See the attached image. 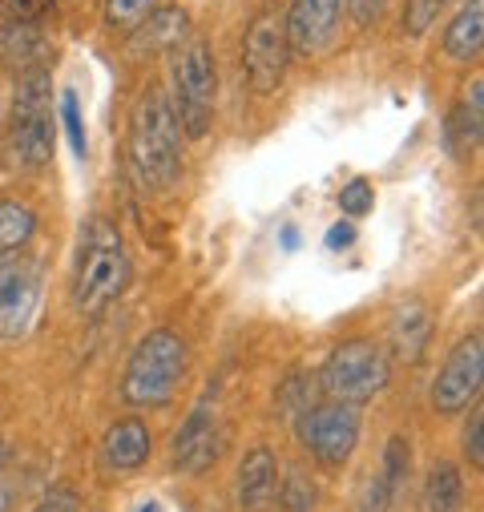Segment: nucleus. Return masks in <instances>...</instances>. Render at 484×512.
<instances>
[{"label": "nucleus", "mask_w": 484, "mask_h": 512, "mask_svg": "<svg viewBox=\"0 0 484 512\" xmlns=\"http://www.w3.org/2000/svg\"><path fill=\"white\" fill-rule=\"evenodd\" d=\"M130 166L146 190L174 186L182 170V125L162 89H146L130 109Z\"/></svg>", "instance_id": "f257e3e1"}, {"label": "nucleus", "mask_w": 484, "mask_h": 512, "mask_svg": "<svg viewBox=\"0 0 484 512\" xmlns=\"http://www.w3.org/2000/svg\"><path fill=\"white\" fill-rule=\"evenodd\" d=\"M130 283V254L109 218H89L77 238V271H73V303L81 315H101Z\"/></svg>", "instance_id": "f03ea898"}, {"label": "nucleus", "mask_w": 484, "mask_h": 512, "mask_svg": "<svg viewBox=\"0 0 484 512\" xmlns=\"http://www.w3.org/2000/svg\"><path fill=\"white\" fill-rule=\"evenodd\" d=\"M186 375V343L174 331H150L121 375V400L134 408H162L174 400Z\"/></svg>", "instance_id": "7ed1b4c3"}, {"label": "nucleus", "mask_w": 484, "mask_h": 512, "mask_svg": "<svg viewBox=\"0 0 484 512\" xmlns=\"http://www.w3.org/2000/svg\"><path fill=\"white\" fill-rule=\"evenodd\" d=\"M170 77H174V101L170 105L178 113V125L190 138H206L210 121H214V89H218L210 45L202 37H186L170 61Z\"/></svg>", "instance_id": "20e7f679"}, {"label": "nucleus", "mask_w": 484, "mask_h": 512, "mask_svg": "<svg viewBox=\"0 0 484 512\" xmlns=\"http://www.w3.org/2000/svg\"><path fill=\"white\" fill-rule=\"evenodd\" d=\"M388 379H392L388 355L372 339H347L327 355L319 371V392L339 404H363L380 396L388 388Z\"/></svg>", "instance_id": "39448f33"}, {"label": "nucleus", "mask_w": 484, "mask_h": 512, "mask_svg": "<svg viewBox=\"0 0 484 512\" xmlns=\"http://www.w3.org/2000/svg\"><path fill=\"white\" fill-rule=\"evenodd\" d=\"M299 440L323 468H343L359 440V412L355 404H311L299 412Z\"/></svg>", "instance_id": "423d86ee"}, {"label": "nucleus", "mask_w": 484, "mask_h": 512, "mask_svg": "<svg viewBox=\"0 0 484 512\" xmlns=\"http://www.w3.org/2000/svg\"><path fill=\"white\" fill-rule=\"evenodd\" d=\"M242 65H247V81L255 93H275L287 77L291 65V45H287V25L283 13L263 9L247 25V41H242Z\"/></svg>", "instance_id": "0eeeda50"}, {"label": "nucleus", "mask_w": 484, "mask_h": 512, "mask_svg": "<svg viewBox=\"0 0 484 512\" xmlns=\"http://www.w3.org/2000/svg\"><path fill=\"white\" fill-rule=\"evenodd\" d=\"M480 388H484V339L468 335L452 347V355L444 359L432 383V408L440 416H456L480 396Z\"/></svg>", "instance_id": "6e6552de"}, {"label": "nucleus", "mask_w": 484, "mask_h": 512, "mask_svg": "<svg viewBox=\"0 0 484 512\" xmlns=\"http://www.w3.org/2000/svg\"><path fill=\"white\" fill-rule=\"evenodd\" d=\"M41 303V271L25 259H0V339H21Z\"/></svg>", "instance_id": "1a4fd4ad"}, {"label": "nucleus", "mask_w": 484, "mask_h": 512, "mask_svg": "<svg viewBox=\"0 0 484 512\" xmlns=\"http://www.w3.org/2000/svg\"><path fill=\"white\" fill-rule=\"evenodd\" d=\"M339 9L343 0H291V9L283 17L291 53H319L335 33Z\"/></svg>", "instance_id": "9d476101"}, {"label": "nucleus", "mask_w": 484, "mask_h": 512, "mask_svg": "<svg viewBox=\"0 0 484 512\" xmlns=\"http://www.w3.org/2000/svg\"><path fill=\"white\" fill-rule=\"evenodd\" d=\"M222 452V432L214 424V416L202 408L190 412V420L182 424V432L174 436V468L182 472H206Z\"/></svg>", "instance_id": "9b49d317"}, {"label": "nucleus", "mask_w": 484, "mask_h": 512, "mask_svg": "<svg viewBox=\"0 0 484 512\" xmlns=\"http://www.w3.org/2000/svg\"><path fill=\"white\" fill-rule=\"evenodd\" d=\"M279 492V460L271 448H251L238 468V504L247 512H263Z\"/></svg>", "instance_id": "f8f14e48"}, {"label": "nucleus", "mask_w": 484, "mask_h": 512, "mask_svg": "<svg viewBox=\"0 0 484 512\" xmlns=\"http://www.w3.org/2000/svg\"><path fill=\"white\" fill-rule=\"evenodd\" d=\"M49 57V41L37 21H9L0 25V65L9 69H33Z\"/></svg>", "instance_id": "ddd939ff"}, {"label": "nucleus", "mask_w": 484, "mask_h": 512, "mask_svg": "<svg viewBox=\"0 0 484 512\" xmlns=\"http://www.w3.org/2000/svg\"><path fill=\"white\" fill-rule=\"evenodd\" d=\"M101 452H105V464L130 472V468H142L150 460V428L142 420H121L105 432L101 440Z\"/></svg>", "instance_id": "4468645a"}, {"label": "nucleus", "mask_w": 484, "mask_h": 512, "mask_svg": "<svg viewBox=\"0 0 484 512\" xmlns=\"http://www.w3.org/2000/svg\"><path fill=\"white\" fill-rule=\"evenodd\" d=\"M190 33V17L182 9H154L134 33H130V45L138 53H154V49H170L178 41H186Z\"/></svg>", "instance_id": "2eb2a0df"}, {"label": "nucleus", "mask_w": 484, "mask_h": 512, "mask_svg": "<svg viewBox=\"0 0 484 512\" xmlns=\"http://www.w3.org/2000/svg\"><path fill=\"white\" fill-rule=\"evenodd\" d=\"M480 49H484V5L468 0V9H460L444 33V53L452 61H476Z\"/></svg>", "instance_id": "dca6fc26"}, {"label": "nucleus", "mask_w": 484, "mask_h": 512, "mask_svg": "<svg viewBox=\"0 0 484 512\" xmlns=\"http://www.w3.org/2000/svg\"><path fill=\"white\" fill-rule=\"evenodd\" d=\"M464 508V480L460 468L440 460L432 464L424 488H420V512H460Z\"/></svg>", "instance_id": "f3484780"}, {"label": "nucleus", "mask_w": 484, "mask_h": 512, "mask_svg": "<svg viewBox=\"0 0 484 512\" xmlns=\"http://www.w3.org/2000/svg\"><path fill=\"white\" fill-rule=\"evenodd\" d=\"M17 158L29 170H37L53 158V117L49 113L17 117Z\"/></svg>", "instance_id": "a211bd4d"}, {"label": "nucleus", "mask_w": 484, "mask_h": 512, "mask_svg": "<svg viewBox=\"0 0 484 512\" xmlns=\"http://www.w3.org/2000/svg\"><path fill=\"white\" fill-rule=\"evenodd\" d=\"M428 335H432V323H428V311H424V307L412 303V307L396 311V319H392V347H396L400 359L416 363V359L424 355Z\"/></svg>", "instance_id": "6ab92c4d"}, {"label": "nucleus", "mask_w": 484, "mask_h": 512, "mask_svg": "<svg viewBox=\"0 0 484 512\" xmlns=\"http://www.w3.org/2000/svg\"><path fill=\"white\" fill-rule=\"evenodd\" d=\"M49 101H53V77H49V69H41V65L21 69L17 89H13V117L49 113Z\"/></svg>", "instance_id": "aec40b11"}, {"label": "nucleus", "mask_w": 484, "mask_h": 512, "mask_svg": "<svg viewBox=\"0 0 484 512\" xmlns=\"http://www.w3.org/2000/svg\"><path fill=\"white\" fill-rule=\"evenodd\" d=\"M33 234H37V214L25 202H13V198L0 202V254L25 250Z\"/></svg>", "instance_id": "412c9836"}, {"label": "nucleus", "mask_w": 484, "mask_h": 512, "mask_svg": "<svg viewBox=\"0 0 484 512\" xmlns=\"http://www.w3.org/2000/svg\"><path fill=\"white\" fill-rule=\"evenodd\" d=\"M480 93H484V81L476 77V81L468 85V93H464V105H460V109L452 113V121H448L452 138L464 142V146H476V142H480V125H484V121H480V105H484Z\"/></svg>", "instance_id": "4be33fe9"}, {"label": "nucleus", "mask_w": 484, "mask_h": 512, "mask_svg": "<svg viewBox=\"0 0 484 512\" xmlns=\"http://www.w3.org/2000/svg\"><path fill=\"white\" fill-rule=\"evenodd\" d=\"M154 9H158V0H105V21L121 33H134Z\"/></svg>", "instance_id": "5701e85b"}, {"label": "nucleus", "mask_w": 484, "mask_h": 512, "mask_svg": "<svg viewBox=\"0 0 484 512\" xmlns=\"http://www.w3.org/2000/svg\"><path fill=\"white\" fill-rule=\"evenodd\" d=\"M279 504H283V512H311L315 508V484L303 468H291L287 484H279Z\"/></svg>", "instance_id": "b1692460"}, {"label": "nucleus", "mask_w": 484, "mask_h": 512, "mask_svg": "<svg viewBox=\"0 0 484 512\" xmlns=\"http://www.w3.org/2000/svg\"><path fill=\"white\" fill-rule=\"evenodd\" d=\"M408 464H412V448L404 436H392L388 448H384V464H380V476L400 492V484L408 480Z\"/></svg>", "instance_id": "393cba45"}, {"label": "nucleus", "mask_w": 484, "mask_h": 512, "mask_svg": "<svg viewBox=\"0 0 484 512\" xmlns=\"http://www.w3.org/2000/svg\"><path fill=\"white\" fill-rule=\"evenodd\" d=\"M372 206H376V190H372L368 178H351V182L339 190V210H343L347 218L372 214Z\"/></svg>", "instance_id": "a878e982"}, {"label": "nucleus", "mask_w": 484, "mask_h": 512, "mask_svg": "<svg viewBox=\"0 0 484 512\" xmlns=\"http://www.w3.org/2000/svg\"><path fill=\"white\" fill-rule=\"evenodd\" d=\"M444 5H448V0H408V5H404V33L408 37L428 33L436 25V17L444 13Z\"/></svg>", "instance_id": "bb28decb"}, {"label": "nucleus", "mask_w": 484, "mask_h": 512, "mask_svg": "<svg viewBox=\"0 0 484 512\" xmlns=\"http://www.w3.org/2000/svg\"><path fill=\"white\" fill-rule=\"evenodd\" d=\"M61 125H65V138H69L73 154L85 158V121H81V101L73 89L61 93Z\"/></svg>", "instance_id": "cd10ccee"}, {"label": "nucleus", "mask_w": 484, "mask_h": 512, "mask_svg": "<svg viewBox=\"0 0 484 512\" xmlns=\"http://www.w3.org/2000/svg\"><path fill=\"white\" fill-rule=\"evenodd\" d=\"M392 500H396V488L376 472V476L363 480L359 500H355V512H388V508H392Z\"/></svg>", "instance_id": "c85d7f7f"}, {"label": "nucleus", "mask_w": 484, "mask_h": 512, "mask_svg": "<svg viewBox=\"0 0 484 512\" xmlns=\"http://www.w3.org/2000/svg\"><path fill=\"white\" fill-rule=\"evenodd\" d=\"M464 456L480 468L484 464V416L480 412H472V420H468V432H464Z\"/></svg>", "instance_id": "c756f323"}, {"label": "nucleus", "mask_w": 484, "mask_h": 512, "mask_svg": "<svg viewBox=\"0 0 484 512\" xmlns=\"http://www.w3.org/2000/svg\"><path fill=\"white\" fill-rule=\"evenodd\" d=\"M384 5H388V0H347V9H351V21H355L359 29L376 25V21H380V13H384Z\"/></svg>", "instance_id": "7c9ffc66"}, {"label": "nucleus", "mask_w": 484, "mask_h": 512, "mask_svg": "<svg viewBox=\"0 0 484 512\" xmlns=\"http://www.w3.org/2000/svg\"><path fill=\"white\" fill-rule=\"evenodd\" d=\"M13 21H41L45 13H53V0H9Z\"/></svg>", "instance_id": "2f4dec72"}, {"label": "nucleus", "mask_w": 484, "mask_h": 512, "mask_svg": "<svg viewBox=\"0 0 484 512\" xmlns=\"http://www.w3.org/2000/svg\"><path fill=\"white\" fill-rule=\"evenodd\" d=\"M33 512H81V504H77V496L69 488H53Z\"/></svg>", "instance_id": "473e14b6"}, {"label": "nucleus", "mask_w": 484, "mask_h": 512, "mask_svg": "<svg viewBox=\"0 0 484 512\" xmlns=\"http://www.w3.org/2000/svg\"><path fill=\"white\" fill-rule=\"evenodd\" d=\"M327 250H347L351 242H355V226H351V218H343V222H335L331 230H327Z\"/></svg>", "instance_id": "72a5a7b5"}, {"label": "nucleus", "mask_w": 484, "mask_h": 512, "mask_svg": "<svg viewBox=\"0 0 484 512\" xmlns=\"http://www.w3.org/2000/svg\"><path fill=\"white\" fill-rule=\"evenodd\" d=\"M279 246H283V250H299V230H295V226H283Z\"/></svg>", "instance_id": "f704fd0d"}, {"label": "nucleus", "mask_w": 484, "mask_h": 512, "mask_svg": "<svg viewBox=\"0 0 484 512\" xmlns=\"http://www.w3.org/2000/svg\"><path fill=\"white\" fill-rule=\"evenodd\" d=\"M138 512H162V504H154V500H150V504H146V508H138Z\"/></svg>", "instance_id": "c9c22d12"}, {"label": "nucleus", "mask_w": 484, "mask_h": 512, "mask_svg": "<svg viewBox=\"0 0 484 512\" xmlns=\"http://www.w3.org/2000/svg\"><path fill=\"white\" fill-rule=\"evenodd\" d=\"M0 512H5V488H0Z\"/></svg>", "instance_id": "e433bc0d"}]
</instances>
